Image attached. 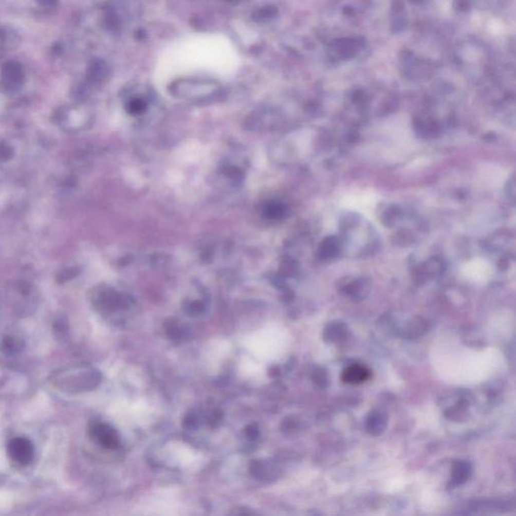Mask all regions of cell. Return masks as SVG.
<instances>
[{"mask_svg":"<svg viewBox=\"0 0 516 516\" xmlns=\"http://www.w3.org/2000/svg\"><path fill=\"white\" fill-rule=\"evenodd\" d=\"M378 195L373 191H360L346 195L342 201L341 207L357 211L366 216H371L378 202Z\"/></svg>","mask_w":516,"mask_h":516,"instance_id":"1","label":"cell"},{"mask_svg":"<svg viewBox=\"0 0 516 516\" xmlns=\"http://www.w3.org/2000/svg\"><path fill=\"white\" fill-rule=\"evenodd\" d=\"M215 84L198 81H185L173 85V94L187 98H199L206 93L211 94L215 91Z\"/></svg>","mask_w":516,"mask_h":516,"instance_id":"2","label":"cell"},{"mask_svg":"<svg viewBox=\"0 0 516 516\" xmlns=\"http://www.w3.org/2000/svg\"><path fill=\"white\" fill-rule=\"evenodd\" d=\"M8 456L17 464L26 466L33 459V445L26 438H14L8 443Z\"/></svg>","mask_w":516,"mask_h":516,"instance_id":"3","label":"cell"},{"mask_svg":"<svg viewBox=\"0 0 516 516\" xmlns=\"http://www.w3.org/2000/svg\"><path fill=\"white\" fill-rule=\"evenodd\" d=\"M91 439L106 449H116L119 446L118 433L111 427L102 422H94L89 428Z\"/></svg>","mask_w":516,"mask_h":516,"instance_id":"4","label":"cell"},{"mask_svg":"<svg viewBox=\"0 0 516 516\" xmlns=\"http://www.w3.org/2000/svg\"><path fill=\"white\" fill-rule=\"evenodd\" d=\"M371 376V372L365 366L362 365H351L346 368L342 374V381L347 384H360L368 380Z\"/></svg>","mask_w":516,"mask_h":516,"instance_id":"5","label":"cell"},{"mask_svg":"<svg viewBox=\"0 0 516 516\" xmlns=\"http://www.w3.org/2000/svg\"><path fill=\"white\" fill-rule=\"evenodd\" d=\"M464 271L467 275L473 278H485L491 272L490 262L483 258H474L464 265Z\"/></svg>","mask_w":516,"mask_h":516,"instance_id":"6","label":"cell"},{"mask_svg":"<svg viewBox=\"0 0 516 516\" xmlns=\"http://www.w3.org/2000/svg\"><path fill=\"white\" fill-rule=\"evenodd\" d=\"M270 466L265 461H253L250 465V473L260 480L270 479Z\"/></svg>","mask_w":516,"mask_h":516,"instance_id":"7","label":"cell"},{"mask_svg":"<svg viewBox=\"0 0 516 516\" xmlns=\"http://www.w3.org/2000/svg\"><path fill=\"white\" fill-rule=\"evenodd\" d=\"M164 328H165L167 334L169 335L170 338H172V339H179V338H181V329L178 327V325L175 323L174 320H172L171 323L167 322L164 324Z\"/></svg>","mask_w":516,"mask_h":516,"instance_id":"8","label":"cell"},{"mask_svg":"<svg viewBox=\"0 0 516 516\" xmlns=\"http://www.w3.org/2000/svg\"><path fill=\"white\" fill-rule=\"evenodd\" d=\"M203 310L204 305L201 302H193L187 307V312L191 316H198L199 314L203 312Z\"/></svg>","mask_w":516,"mask_h":516,"instance_id":"9","label":"cell"},{"mask_svg":"<svg viewBox=\"0 0 516 516\" xmlns=\"http://www.w3.org/2000/svg\"><path fill=\"white\" fill-rule=\"evenodd\" d=\"M244 434L248 439L253 440V439H257V437L259 436V429H258L257 425L251 423V425L247 426L244 430Z\"/></svg>","mask_w":516,"mask_h":516,"instance_id":"10","label":"cell"},{"mask_svg":"<svg viewBox=\"0 0 516 516\" xmlns=\"http://www.w3.org/2000/svg\"><path fill=\"white\" fill-rule=\"evenodd\" d=\"M274 14V9L271 7H264L260 10H258L255 16V20L257 21H265L266 19L271 17Z\"/></svg>","mask_w":516,"mask_h":516,"instance_id":"11","label":"cell"},{"mask_svg":"<svg viewBox=\"0 0 516 516\" xmlns=\"http://www.w3.org/2000/svg\"><path fill=\"white\" fill-rule=\"evenodd\" d=\"M198 417L195 413H189L186 417H185V421H183V425L189 428V429H194L195 427H197L198 425Z\"/></svg>","mask_w":516,"mask_h":516,"instance_id":"12","label":"cell"},{"mask_svg":"<svg viewBox=\"0 0 516 516\" xmlns=\"http://www.w3.org/2000/svg\"><path fill=\"white\" fill-rule=\"evenodd\" d=\"M11 156H12V150L8 145H6L4 143H1L0 144V160L1 161L7 160Z\"/></svg>","mask_w":516,"mask_h":516,"instance_id":"13","label":"cell"},{"mask_svg":"<svg viewBox=\"0 0 516 516\" xmlns=\"http://www.w3.org/2000/svg\"><path fill=\"white\" fill-rule=\"evenodd\" d=\"M144 107V103L141 101V100H138V99H135L133 101H131V103L129 105V109L136 113V112H140Z\"/></svg>","mask_w":516,"mask_h":516,"instance_id":"14","label":"cell"}]
</instances>
